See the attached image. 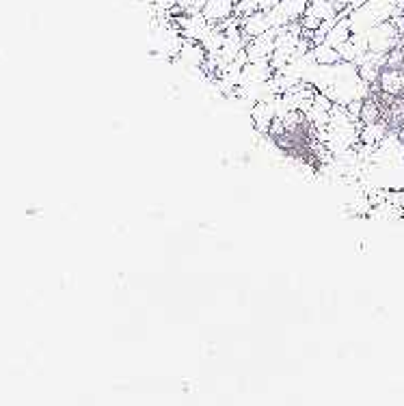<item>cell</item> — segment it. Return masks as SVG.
Here are the masks:
<instances>
[{
  "label": "cell",
  "instance_id": "obj_1",
  "mask_svg": "<svg viewBox=\"0 0 404 406\" xmlns=\"http://www.w3.org/2000/svg\"><path fill=\"white\" fill-rule=\"evenodd\" d=\"M404 15V0H365L348 11V24L353 35H363L380 22Z\"/></svg>",
  "mask_w": 404,
  "mask_h": 406
},
{
  "label": "cell",
  "instance_id": "obj_2",
  "mask_svg": "<svg viewBox=\"0 0 404 406\" xmlns=\"http://www.w3.org/2000/svg\"><path fill=\"white\" fill-rule=\"evenodd\" d=\"M178 59L188 69H199L208 61V52H205V48L199 41H195V39H184V44H182V48L178 52Z\"/></svg>",
  "mask_w": 404,
  "mask_h": 406
},
{
  "label": "cell",
  "instance_id": "obj_3",
  "mask_svg": "<svg viewBox=\"0 0 404 406\" xmlns=\"http://www.w3.org/2000/svg\"><path fill=\"white\" fill-rule=\"evenodd\" d=\"M238 3H240V0H208L201 13L212 24H221V22L230 20V17L234 15Z\"/></svg>",
  "mask_w": 404,
  "mask_h": 406
},
{
  "label": "cell",
  "instance_id": "obj_4",
  "mask_svg": "<svg viewBox=\"0 0 404 406\" xmlns=\"http://www.w3.org/2000/svg\"><path fill=\"white\" fill-rule=\"evenodd\" d=\"M380 91L387 95H400L404 93V69L402 67H383L378 76Z\"/></svg>",
  "mask_w": 404,
  "mask_h": 406
}]
</instances>
